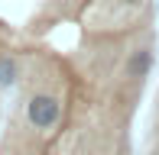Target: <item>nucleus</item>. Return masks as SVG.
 Wrapping results in <instances>:
<instances>
[{
  "label": "nucleus",
  "instance_id": "1",
  "mask_svg": "<svg viewBox=\"0 0 159 155\" xmlns=\"http://www.w3.org/2000/svg\"><path fill=\"white\" fill-rule=\"evenodd\" d=\"M0 155H133L130 145V113H98L81 126H62L52 129H30L7 132Z\"/></svg>",
  "mask_w": 159,
  "mask_h": 155
},
{
  "label": "nucleus",
  "instance_id": "2",
  "mask_svg": "<svg viewBox=\"0 0 159 155\" xmlns=\"http://www.w3.org/2000/svg\"><path fill=\"white\" fill-rule=\"evenodd\" d=\"M65 116V103L52 90H30L23 97V126L30 129H52L55 123Z\"/></svg>",
  "mask_w": 159,
  "mask_h": 155
},
{
  "label": "nucleus",
  "instance_id": "3",
  "mask_svg": "<svg viewBox=\"0 0 159 155\" xmlns=\"http://www.w3.org/2000/svg\"><path fill=\"white\" fill-rule=\"evenodd\" d=\"M143 155H159V123L153 126V132H149V145H146Z\"/></svg>",
  "mask_w": 159,
  "mask_h": 155
}]
</instances>
